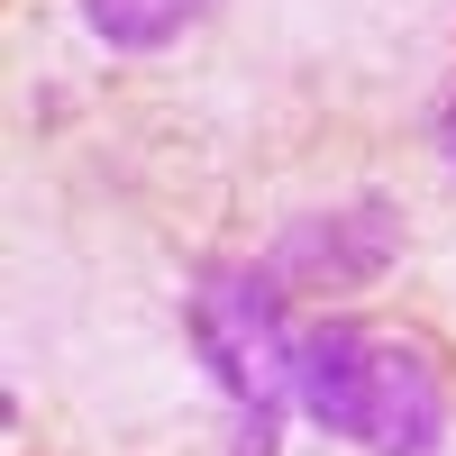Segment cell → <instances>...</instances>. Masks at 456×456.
<instances>
[{
	"instance_id": "6da1fadb",
	"label": "cell",
	"mask_w": 456,
	"mask_h": 456,
	"mask_svg": "<svg viewBox=\"0 0 456 456\" xmlns=\"http://www.w3.org/2000/svg\"><path fill=\"white\" fill-rule=\"evenodd\" d=\"M183 320H192L210 384L238 402V456H274V429L292 411V356H301L283 274L274 265H210Z\"/></svg>"
},
{
	"instance_id": "7a4b0ae2",
	"label": "cell",
	"mask_w": 456,
	"mask_h": 456,
	"mask_svg": "<svg viewBox=\"0 0 456 456\" xmlns=\"http://www.w3.org/2000/svg\"><path fill=\"white\" fill-rule=\"evenodd\" d=\"M393 256H402V219L384 201H347V210L292 219L265 265L283 274V292H365L393 274Z\"/></svg>"
},
{
	"instance_id": "3957f363",
	"label": "cell",
	"mask_w": 456,
	"mask_h": 456,
	"mask_svg": "<svg viewBox=\"0 0 456 456\" xmlns=\"http://www.w3.org/2000/svg\"><path fill=\"white\" fill-rule=\"evenodd\" d=\"M447 438V384L411 338H374L365 356V411H356V447L365 456H438Z\"/></svg>"
},
{
	"instance_id": "277c9868",
	"label": "cell",
	"mask_w": 456,
	"mask_h": 456,
	"mask_svg": "<svg viewBox=\"0 0 456 456\" xmlns=\"http://www.w3.org/2000/svg\"><path fill=\"white\" fill-rule=\"evenodd\" d=\"M365 356L374 338L356 320H320L301 329V356H292V411L329 438H356V411H365Z\"/></svg>"
},
{
	"instance_id": "5b68a950",
	"label": "cell",
	"mask_w": 456,
	"mask_h": 456,
	"mask_svg": "<svg viewBox=\"0 0 456 456\" xmlns=\"http://www.w3.org/2000/svg\"><path fill=\"white\" fill-rule=\"evenodd\" d=\"M219 0H83V28L119 55H156V46H183Z\"/></svg>"
},
{
	"instance_id": "8992f818",
	"label": "cell",
	"mask_w": 456,
	"mask_h": 456,
	"mask_svg": "<svg viewBox=\"0 0 456 456\" xmlns=\"http://www.w3.org/2000/svg\"><path fill=\"white\" fill-rule=\"evenodd\" d=\"M438 165H447V174H456V101H447V110H438Z\"/></svg>"
}]
</instances>
